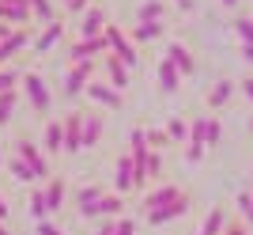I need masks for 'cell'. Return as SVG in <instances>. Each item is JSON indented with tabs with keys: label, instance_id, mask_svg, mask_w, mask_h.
Returning a JSON list of instances; mask_svg holds the SVG:
<instances>
[{
	"label": "cell",
	"instance_id": "cell-1",
	"mask_svg": "<svg viewBox=\"0 0 253 235\" xmlns=\"http://www.w3.org/2000/svg\"><path fill=\"white\" fill-rule=\"evenodd\" d=\"M102 38H106V46H110V54L125 64V68H136V64H140V54H136V46H132V38H128L117 23H106Z\"/></svg>",
	"mask_w": 253,
	"mask_h": 235
},
{
	"label": "cell",
	"instance_id": "cell-27",
	"mask_svg": "<svg viewBox=\"0 0 253 235\" xmlns=\"http://www.w3.org/2000/svg\"><path fill=\"white\" fill-rule=\"evenodd\" d=\"M167 137H170V144H185V140H189V121H185V118H170Z\"/></svg>",
	"mask_w": 253,
	"mask_h": 235
},
{
	"label": "cell",
	"instance_id": "cell-25",
	"mask_svg": "<svg viewBox=\"0 0 253 235\" xmlns=\"http://www.w3.org/2000/svg\"><path fill=\"white\" fill-rule=\"evenodd\" d=\"M98 216H125V197L121 193H102V201H98Z\"/></svg>",
	"mask_w": 253,
	"mask_h": 235
},
{
	"label": "cell",
	"instance_id": "cell-31",
	"mask_svg": "<svg viewBox=\"0 0 253 235\" xmlns=\"http://www.w3.org/2000/svg\"><path fill=\"white\" fill-rule=\"evenodd\" d=\"M144 140H148V148H151V152H163V148L170 144L167 129H144Z\"/></svg>",
	"mask_w": 253,
	"mask_h": 235
},
{
	"label": "cell",
	"instance_id": "cell-43",
	"mask_svg": "<svg viewBox=\"0 0 253 235\" xmlns=\"http://www.w3.org/2000/svg\"><path fill=\"white\" fill-rule=\"evenodd\" d=\"M238 87H242V95H246V99H250V103H253V76H246V80H242V84H238Z\"/></svg>",
	"mask_w": 253,
	"mask_h": 235
},
{
	"label": "cell",
	"instance_id": "cell-7",
	"mask_svg": "<svg viewBox=\"0 0 253 235\" xmlns=\"http://www.w3.org/2000/svg\"><path fill=\"white\" fill-rule=\"evenodd\" d=\"M98 54H110V46H106V38L98 34V38H80V42L68 50V61L80 64V61H95Z\"/></svg>",
	"mask_w": 253,
	"mask_h": 235
},
{
	"label": "cell",
	"instance_id": "cell-18",
	"mask_svg": "<svg viewBox=\"0 0 253 235\" xmlns=\"http://www.w3.org/2000/svg\"><path fill=\"white\" fill-rule=\"evenodd\" d=\"M23 46H27V31L23 27H15V31H8L4 38H0V64H8L11 57L19 54Z\"/></svg>",
	"mask_w": 253,
	"mask_h": 235
},
{
	"label": "cell",
	"instance_id": "cell-16",
	"mask_svg": "<svg viewBox=\"0 0 253 235\" xmlns=\"http://www.w3.org/2000/svg\"><path fill=\"white\" fill-rule=\"evenodd\" d=\"M102 68H106V84L114 87V91H121V95H125V87H128V68H125L121 61H117L114 54H106Z\"/></svg>",
	"mask_w": 253,
	"mask_h": 235
},
{
	"label": "cell",
	"instance_id": "cell-48",
	"mask_svg": "<svg viewBox=\"0 0 253 235\" xmlns=\"http://www.w3.org/2000/svg\"><path fill=\"white\" fill-rule=\"evenodd\" d=\"M246 220H250V232H253V205H250V213H246Z\"/></svg>",
	"mask_w": 253,
	"mask_h": 235
},
{
	"label": "cell",
	"instance_id": "cell-5",
	"mask_svg": "<svg viewBox=\"0 0 253 235\" xmlns=\"http://www.w3.org/2000/svg\"><path fill=\"white\" fill-rule=\"evenodd\" d=\"M95 80V61H80L68 68V80H64V99H76L84 95V87Z\"/></svg>",
	"mask_w": 253,
	"mask_h": 235
},
{
	"label": "cell",
	"instance_id": "cell-6",
	"mask_svg": "<svg viewBox=\"0 0 253 235\" xmlns=\"http://www.w3.org/2000/svg\"><path fill=\"white\" fill-rule=\"evenodd\" d=\"M189 205H193V197L189 193H181V197H174L170 205H163V209H151V213H144L148 216V224H170V220H178V216H185L189 213Z\"/></svg>",
	"mask_w": 253,
	"mask_h": 235
},
{
	"label": "cell",
	"instance_id": "cell-46",
	"mask_svg": "<svg viewBox=\"0 0 253 235\" xmlns=\"http://www.w3.org/2000/svg\"><path fill=\"white\" fill-rule=\"evenodd\" d=\"M95 235H114V224H102V228H98Z\"/></svg>",
	"mask_w": 253,
	"mask_h": 235
},
{
	"label": "cell",
	"instance_id": "cell-4",
	"mask_svg": "<svg viewBox=\"0 0 253 235\" xmlns=\"http://www.w3.org/2000/svg\"><path fill=\"white\" fill-rule=\"evenodd\" d=\"M15 156H19L27 167L34 171V182L38 178H49V163H45V156H42V148L34 144V140H27V137H19L15 140Z\"/></svg>",
	"mask_w": 253,
	"mask_h": 235
},
{
	"label": "cell",
	"instance_id": "cell-14",
	"mask_svg": "<svg viewBox=\"0 0 253 235\" xmlns=\"http://www.w3.org/2000/svg\"><path fill=\"white\" fill-rule=\"evenodd\" d=\"M45 213H61V205H64V197H68V182L61 178V175H53L49 182H45Z\"/></svg>",
	"mask_w": 253,
	"mask_h": 235
},
{
	"label": "cell",
	"instance_id": "cell-19",
	"mask_svg": "<svg viewBox=\"0 0 253 235\" xmlns=\"http://www.w3.org/2000/svg\"><path fill=\"white\" fill-rule=\"evenodd\" d=\"M234 91H238V84H234V80H215V84H211V91H208V110L227 107V103L234 99Z\"/></svg>",
	"mask_w": 253,
	"mask_h": 235
},
{
	"label": "cell",
	"instance_id": "cell-32",
	"mask_svg": "<svg viewBox=\"0 0 253 235\" xmlns=\"http://www.w3.org/2000/svg\"><path fill=\"white\" fill-rule=\"evenodd\" d=\"M8 171H11V178H15V182H34V171L19 160V156H15V160H8Z\"/></svg>",
	"mask_w": 253,
	"mask_h": 235
},
{
	"label": "cell",
	"instance_id": "cell-39",
	"mask_svg": "<svg viewBox=\"0 0 253 235\" xmlns=\"http://www.w3.org/2000/svg\"><path fill=\"white\" fill-rule=\"evenodd\" d=\"M234 205H238V213L246 216V213H250V205H253V193H250V190H242V193H238V201H234Z\"/></svg>",
	"mask_w": 253,
	"mask_h": 235
},
{
	"label": "cell",
	"instance_id": "cell-26",
	"mask_svg": "<svg viewBox=\"0 0 253 235\" xmlns=\"http://www.w3.org/2000/svg\"><path fill=\"white\" fill-rule=\"evenodd\" d=\"M234 38H238V46H253V15H238V19L231 23Z\"/></svg>",
	"mask_w": 253,
	"mask_h": 235
},
{
	"label": "cell",
	"instance_id": "cell-24",
	"mask_svg": "<svg viewBox=\"0 0 253 235\" xmlns=\"http://www.w3.org/2000/svg\"><path fill=\"white\" fill-rule=\"evenodd\" d=\"M223 228H227V213H223V205H215V209L204 216V228L197 235H223Z\"/></svg>",
	"mask_w": 253,
	"mask_h": 235
},
{
	"label": "cell",
	"instance_id": "cell-10",
	"mask_svg": "<svg viewBox=\"0 0 253 235\" xmlns=\"http://www.w3.org/2000/svg\"><path fill=\"white\" fill-rule=\"evenodd\" d=\"M114 190L125 197L128 190H136V175H132V156L128 152H121L117 156V163H114Z\"/></svg>",
	"mask_w": 253,
	"mask_h": 235
},
{
	"label": "cell",
	"instance_id": "cell-23",
	"mask_svg": "<svg viewBox=\"0 0 253 235\" xmlns=\"http://www.w3.org/2000/svg\"><path fill=\"white\" fill-rule=\"evenodd\" d=\"M163 27H167L163 19H151V23H140L136 19V27L128 31V38H132V46H136V42H155L159 34H163Z\"/></svg>",
	"mask_w": 253,
	"mask_h": 235
},
{
	"label": "cell",
	"instance_id": "cell-52",
	"mask_svg": "<svg viewBox=\"0 0 253 235\" xmlns=\"http://www.w3.org/2000/svg\"><path fill=\"white\" fill-rule=\"evenodd\" d=\"M246 235H253V232H250V228H246Z\"/></svg>",
	"mask_w": 253,
	"mask_h": 235
},
{
	"label": "cell",
	"instance_id": "cell-40",
	"mask_svg": "<svg viewBox=\"0 0 253 235\" xmlns=\"http://www.w3.org/2000/svg\"><path fill=\"white\" fill-rule=\"evenodd\" d=\"M34 232H38V235H64L61 228H57V224H49V220H38V228H34Z\"/></svg>",
	"mask_w": 253,
	"mask_h": 235
},
{
	"label": "cell",
	"instance_id": "cell-51",
	"mask_svg": "<svg viewBox=\"0 0 253 235\" xmlns=\"http://www.w3.org/2000/svg\"><path fill=\"white\" fill-rule=\"evenodd\" d=\"M0 163H4V148H0Z\"/></svg>",
	"mask_w": 253,
	"mask_h": 235
},
{
	"label": "cell",
	"instance_id": "cell-9",
	"mask_svg": "<svg viewBox=\"0 0 253 235\" xmlns=\"http://www.w3.org/2000/svg\"><path fill=\"white\" fill-rule=\"evenodd\" d=\"M163 57H167V61L174 64L181 76H193V72H197V57H193V50H189L185 42H170Z\"/></svg>",
	"mask_w": 253,
	"mask_h": 235
},
{
	"label": "cell",
	"instance_id": "cell-49",
	"mask_svg": "<svg viewBox=\"0 0 253 235\" xmlns=\"http://www.w3.org/2000/svg\"><path fill=\"white\" fill-rule=\"evenodd\" d=\"M234 4H238V0H223V8H234Z\"/></svg>",
	"mask_w": 253,
	"mask_h": 235
},
{
	"label": "cell",
	"instance_id": "cell-29",
	"mask_svg": "<svg viewBox=\"0 0 253 235\" xmlns=\"http://www.w3.org/2000/svg\"><path fill=\"white\" fill-rule=\"evenodd\" d=\"M163 11H167V8H163V0H144V4L136 8V19L151 23V19H163Z\"/></svg>",
	"mask_w": 253,
	"mask_h": 235
},
{
	"label": "cell",
	"instance_id": "cell-50",
	"mask_svg": "<svg viewBox=\"0 0 253 235\" xmlns=\"http://www.w3.org/2000/svg\"><path fill=\"white\" fill-rule=\"evenodd\" d=\"M0 235H11V232H8V228H4V220H0Z\"/></svg>",
	"mask_w": 253,
	"mask_h": 235
},
{
	"label": "cell",
	"instance_id": "cell-53",
	"mask_svg": "<svg viewBox=\"0 0 253 235\" xmlns=\"http://www.w3.org/2000/svg\"><path fill=\"white\" fill-rule=\"evenodd\" d=\"M250 129H253V121H250Z\"/></svg>",
	"mask_w": 253,
	"mask_h": 235
},
{
	"label": "cell",
	"instance_id": "cell-22",
	"mask_svg": "<svg viewBox=\"0 0 253 235\" xmlns=\"http://www.w3.org/2000/svg\"><path fill=\"white\" fill-rule=\"evenodd\" d=\"M61 144H64L61 118H49V121H45V129H42V148L49 152V156H57V152H61Z\"/></svg>",
	"mask_w": 253,
	"mask_h": 235
},
{
	"label": "cell",
	"instance_id": "cell-20",
	"mask_svg": "<svg viewBox=\"0 0 253 235\" xmlns=\"http://www.w3.org/2000/svg\"><path fill=\"white\" fill-rule=\"evenodd\" d=\"M102 133H106V121H102V114H84V148H98V140H102Z\"/></svg>",
	"mask_w": 253,
	"mask_h": 235
},
{
	"label": "cell",
	"instance_id": "cell-11",
	"mask_svg": "<svg viewBox=\"0 0 253 235\" xmlns=\"http://www.w3.org/2000/svg\"><path fill=\"white\" fill-rule=\"evenodd\" d=\"M181 193H185L181 186H174V182H163V186H155V190L144 193V201H140V205H144V213H151V209H163V205H170L174 197H181Z\"/></svg>",
	"mask_w": 253,
	"mask_h": 235
},
{
	"label": "cell",
	"instance_id": "cell-15",
	"mask_svg": "<svg viewBox=\"0 0 253 235\" xmlns=\"http://www.w3.org/2000/svg\"><path fill=\"white\" fill-rule=\"evenodd\" d=\"M61 38H64V23H61V19L45 23V31L38 34V38H34V54H38V57H45V54L53 50V46L61 42Z\"/></svg>",
	"mask_w": 253,
	"mask_h": 235
},
{
	"label": "cell",
	"instance_id": "cell-8",
	"mask_svg": "<svg viewBox=\"0 0 253 235\" xmlns=\"http://www.w3.org/2000/svg\"><path fill=\"white\" fill-rule=\"evenodd\" d=\"M84 95L91 99V103H98V107H106V110H121V91H114V87L102 84V80H91V84L84 87Z\"/></svg>",
	"mask_w": 253,
	"mask_h": 235
},
{
	"label": "cell",
	"instance_id": "cell-12",
	"mask_svg": "<svg viewBox=\"0 0 253 235\" xmlns=\"http://www.w3.org/2000/svg\"><path fill=\"white\" fill-rule=\"evenodd\" d=\"M106 8H98V4H91V8L80 15V38H98L102 34V27H106Z\"/></svg>",
	"mask_w": 253,
	"mask_h": 235
},
{
	"label": "cell",
	"instance_id": "cell-44",
	"mask_svg": "<svg viewBox=\"0 0 253 235\" xmlns=\"http://www.w3.org/2000/svg\"><path fill=\"white\" fill-rule=\"evenodd\" d=\"M242 61H250V64H253V46H242Z\"/></svg>",
	"mask_w": 253,
	"mask_h": 235
},
{
	"label": "cell",
	"instance_id": "cell-41",
	"mask_svg": "<svg viewBox=\"0 0 253 235\" xmlns=\"http://www.w3.org/2000/svg\"><path fill=\"white\" fill-rule=\"evenodd\" d=\"M64 4H68V11H72V15H84L91 0H64Z\"/></svg>",
	"mask_w": 253,
	"mask_h": 235
},
{
	"label": "cell",
	"instance_id": "cell-42",
	"mask_svg": "<svg viewBox=\"0 0 253 235\" xmlns=\"http://www.w3.org/2000/svg\"><path fill=\"white\" fill-rule=\"evenodd\" d=\"M223 235H246V224H238V220H227V228H223Z\"/></svg>",
	"mask_w": 253,
	"mask_h": 235
},
{
	"label": "cell",
	"instance_id": "cell-13",
	"mask_svg": "<svg viewBox=\"0 0 253 235\" xmlns=\"http://www.w3.org/2000/svg\"><path fill=\"white\" fill-rule=\"evenodd\" d=\"M0 23H15V27L31 23V4L27 0H0Z\"/></svg>",
	"mask_w": 253,
	"mask_h": 235
},
{
	"label": "cell",
	"instance_id": "cell-17",
	"mask_svg": "<svg viewBox=\"0 0 253 235\" xmlns=\"http://www.w3.org/2000/svg\"><path fill=\"white\" fill-rule=\"evenodd\" d=\"M98 201H102V186H80V190H76V209H80V216H98Z\"/></svg>",
	"mask_w": 253,
	"mask_h": 235
},
{
	"label": "cell",
	"instance_id": "cell-45",
	"mask_svg": "<svg viewBox=\"0 0 253 235\" xmlns=\"http://www.w3.org/2000/svg\"><path fill=\"white\" fill-rule=\"evenodd\" d=\"M174 4H178L181 11H193V0H174Z\"/></svg>",
	"mask_w": 253,
	"mask_h": 235
},
{
	"label": "cell",
	"instance_id": "cell-35",
	"mask_svg": "<svg viewBox=\"0 0 253 235\" xmlns=\"http://www.w3.org/2000/svg\"><path fill=\"white\" fill-rule=\"evenodd\" d=\"M31 216H34V220H45V216H49V213H45V193L42 190L31 193Z\"/></svg>",
	"mask_w": 253,
	"mask_h": 235
},
{
	"label": "cell",
	"instance_id": "cell-36",
	"mask_svg": "<svg viewBox=\"0 0 253 235\" xmlns=\"http://www.w3.org/2000/svg\"><path fill=\"white\" fill-rule=\"evenodd\" d=\"M110 224H114V235H136V220L132 216H117Z\"/></svg>",
	"mask_w": 253,
	"mask_h": 235
},
{
	"label": "cell",
	"instance_id": "cell-33",
	"mask_svg": "<svg viewBox=\"0 0 253 235\" xmlns=\"http://www.w3.org/2000/svg\"><path fill=\"white\" fill-rule=\"evenodd\" d=\"M11 114H15V91H4L0 95V125H8Z\"/></svg>",
	"mask_w": 253,
	"mask_h": 235
},
{
	"label": "cell",
	"instance_id": "cell-30",
	"mask_svg": "<svg viewBox=\"0 0 253 235\" xmlns=\"http://www.w3.org/2000/svg\"><path fill=\"white\" fill-rule=\"evenodd\" d=\"M27 4H31V15L38 23H53L57 19V11H53V0H27Z\"/></svg>",
	"mask_w": 253,
	"mask_h": 235
},
{
	"label": "cell",
	"instance_id": "cell-2",
	"mask_svg": "<svg viewBox=\"0 0 253 235\" xmlns=\"http://www.w3.org/2000/svg\"><path fill=\"white\" fill-rule=\"evenodd\" d=\"M61 133H64L61 152H68V156L84 152V110H68V114L61 118Z\"/></svg>",
	"mask_w": 253,
	"mask_h": 235
},
{
	"label": "cell",
	"instance_id": "cell-28",
	"mask_svg": "<svg viewBox=\"0 0 253 235\" xmlns=\"http://www.w3.org/2000/svg\"><path fill=\"white\" fill-rule=\"evenodd\" d=\"M223 140V121L215 114H208V121H204V148H215Z\"/></svg>",
	"mask_w": 253,
	"mask_h": 235
},
{
	"label": "cell",
	"instance_id": "cell-37",
	"mask_svg": "<svg viewBox=\"0 0 253 235\" xmlns=\"http://www.w3.org/2000/svg\"><path fill=\"white\" fill-rule=\"evenodd\" d=\"M159 175H163V156L151 152V156H148V178H159Z\"/></svg>",
	"mask_w": 253,
	"mask_h": 235
},
{
	"label": "cell",
	"instance_id": "cell-34",
	"mask_svg": "<svg viewBox=\"0 0 253 235\" xmlns=\"http://www.w3.org/2000/svg\"><path fill=\"white\" fill-rule=\"evenodd\" d=\"M23 76L15 72V68H8V64H4V68H0V95H4V91H15V84H19Z\"/></svg>",
	"mask_w": 253,
	"mask_h": 235
},
{
	"label": "cell",
	"instance_id": "cell-21",
	"mask_svg": "<svg viewBox=\"0 0 253 235\" xmlns=\"http://www.w3.org/2000/svg\"><path fill=\"white\" fill-rule=\"evenodd\" d=\"M155 76H159V87H163L167 95H174V91L181 87V72H178V68H174V64L167 61V57H163V61L155 64Z\"/></svg>",
	"mask_w": 253,
	"mask_h": 235
},
{
	"label": "cell",
	"instance_id": "cell-3",
	"mask_svg": "<svg viewBox=\"0 0 253 235\" xmlns=\"http://www.w3.org/2000/svg\"><path fill=\"white\" fill-rule=\"evenodd\" d=\"M23 84V91H27V103L34 107V114H49V107H53V95H49V87H45V80L38 72H27L19 80Z\"/></svg>",
	"mask_w": 253,
	"mask_h": 235
},
{
	"label": "cell",
	"instance_id": "cell-47",
	"mask_svg": "<svg viewBox=\"0 0 253 235\" xmlns=\"http://www.w3.org/2000/svg\"><path fill=\"white\" fill-rule=\"evenodd\" d=\"M8 216V201H4V193H0V220Z\"/></svg>",
	"mask_w": 253,
	"mask_h": 235
},
{
	"label": "cell",
	"instance_id": "cell-38",
	"mask_svg": "<svg viewBox=\"0 0 253 235\" xmlns=\"http://www.w3.org/2000/svg\"><path fill=\"white\" fill-rule=\"evenodd\" d=\"M185 160H189V163H201L204 160V148H201V144H185Z\"/></svg>",
	"mask_w": 253,
	"mask_h": 235
}]
</instances>
